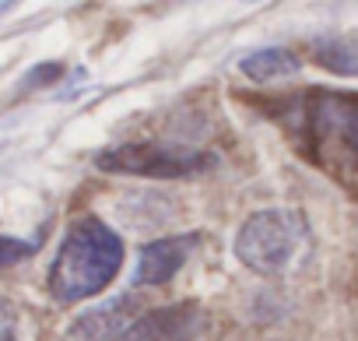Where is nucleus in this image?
<instances>
[{
  "label": "nucleus",
  "mask_w": 358,
  "mask_h": 341,
  "mask_svg": "<svg viewBox=\"0 0 358 341\" xmlns=\"http://www.w3.org/2000/svg\"><path fill=\"white\" fill-rule=\"evenodd\" d=\"M123 264V239L102 218H78L50 267V292L57 302H81L99 295Z\"/></svg>",
  "instance_id": "f257e3e1"
},
{
  "label": "nucleus",
  "mask_w": 358,
  "mask_h": 341,
  "mask_svg": "<svg viewBox=\"0 0 358 341\" xmlns=\"http://www.w3.org/2000/svg\"><path fill=\"white\" fill-rule=\"evenodd\" d=\"M313 229L295 208L253 211L236 232V257L257 274H285L309 253Z\"/></svg>",
  "instance_id": "f03ea898"
},
{
  "label": "nucleus",
  "mask_w": 358,
  "mask_h": 341,
  "mask_svg": "<svg viewBox=\"0 0 358 341\" xmlns=\"http://www.w3.org/2000/svg\"><path fill=\"white\" fill-rule=\"evenodd\" d=\"M299 99L292 127L306 137L309 151L330 162H358V95L306 92Z\"/></svg>",
  "instance_id": "7ed1b4c3"
},
{
  "label": "nucleus",
  "mask_w": 358,
  "mask_h": 341,
  "mask_svg": "<svg viewBox=\"0 0 358 341\" xmlns=\"http://www.w3.org/2000/svg\"><path fill=\"white\" fill-rule=\"evenodd\" d=\"M208 162L211 158L201 151L169 148V144H123V148H109L99 155L102 169L141 173V176H187V173H201Z\"/></svg>",
  "instance_id": "20e7f679"
},
{
  "label": "nucleus",
  "mask_w": 358,
  "mask_h": 341,
  "mask_svg": "<svg viewBox=\"0 0 358 341\" xmlns=\"http://www.w3.org/2000/svg\"><path fill=\"white\" fill-rule=\"evenodd\" d=\"M197 316L201 309L194 302L172 306V309H151L134 323H127V330L116 341H190V334L197 330Z\"/></svg>",
  "instance_id": "39448f33"
},
{
  "label": "nucleus",
  "mask_w": 358,
  "mask_h": 341,
  "mask_svg": "<svg viewBox=\"0 0 358 341\" xmlns=\"http://www.w3.org/2000/svg\"><path fill=\"white\" fill-rule=\"evenodd\" d=\"M201 239L197 236H172V239H155V243H144L141 253H137V274L134 281L137 285H165L179 267H183L194 253Z\"/></svg>",
  "instance_id": "423d86ee"
},
{
  "label": "nucleus",
  "mask_w": 358,
  "mask_h": 341,
  "mask_svg": "<svg viewBox=\"0 0 358 341\" xmlns=\"http://www.w3.org/2000/svg\"><path fill=\"white\" fill-rule=\"evenodd\" d=\"M239 71L253 81H271V78H285V74H295L299 71V57L285 46H267V50H257L250 57H243Z\"/></svg>",
  "instance_id": "0eeeda50"
},
{
  "label": "nucleus",
  "mask_w": 358,
  "mask_h": 341,
  "mask_svg": "<svg viewBox=\"0 0 358 341\" xmlns=\"http://www.w3.org/2000/svg\"><path fill=\"white\" fill-rule=\"evenodd\" d=\"M123 299H130V295H123ZM116 302V306H106V309H95V313H88V316H81L74 327V337L78 341H99V337H109L113 330H120L123 327V316H120V309L127 306V302ZM127 330V327H123Z\"/></svg>",
  "instance_id": "6e6552de"
}]
</instances>
